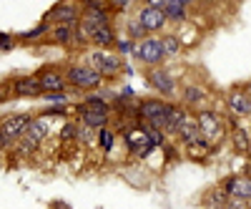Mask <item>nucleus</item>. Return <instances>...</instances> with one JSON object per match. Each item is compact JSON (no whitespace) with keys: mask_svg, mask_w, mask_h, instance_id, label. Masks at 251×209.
Listing matches in <instances>:
<instances>
[{"mask_svg":"<svg viewBox=\"0 0 251 209\" xmlns=\"http://www.w3.org/2000/svg\"><path fill=\"white\" fill-rule=\"evenodd\" d=\"M8 86H10V96L13 98H40L43 96V89H40V81H38L35 73L8 78Z\"/></svg>","mask_w":251,"mask_h":209,"instance_id":"nucleus-16","label":"nucleus"},{"mask_svg":"<svg viewBox=\"0 0 251 209\" xmlns=\"http://www.w3.org/2000/svg\"><path fill=\"white\" fill-rule=\"evenodd\" d=\"M40 101H43L46 106H66V103H71V91H66V93H43Z\"/></svg>","mask_w":251,"mask_h":209,"instance_id":"nucleus-27","label":"nucleus"},{"mask_svg":"<svg viewBox=\"0 0 251 209\" xmlns=\"http://www.w3.org/2000/svg\"><path fill=\"white\" fill-rule=\"evenodd\" d=\"M48 40H50V43H55V46H63V48H75V28L53 26Z\"/></svg>","mask_w":251,"mask_h":209,"instance_id":"nucleus-23","label":"nucleus"},{"mask_svg":"<svg viewBox=\"0 0 251 209\" xmlns=\"http://www.w3.org/2000/svg\"><path fill=\"white\" fill-rule=\"evenodd\" d=\"M71 114H73L71 103H66V106H48L43 111V116H48V119H60V116H71Z\"/></svg>","mask_w":251,"mask_h":209,"instance_id":"nucleus-30","label":"nucleus"},{"mask_svg":"<svg viewBox=\"0 0 251 209\" xmlns=\"http://www.w3.org/2000/svg\"><path fill=\"white\" fill-rule=\"evenodd\" d=\"M178 101H163V98H138L136 103V111H133V121L143 123V126H151L163 131L166 123H169L174 109H176Z\"/></svg>","mask_w":251,"mask_h":209,"instance_id":"nucleus-2","label":"nucleus"},{"mask_svg":"<svg viewBox=\"0 0 251 209\" xmlns=\"http://www.w3.org/2000/svg\"><path fill=\"white\" fill-rule=\"evenodd\" d=\"M116 30H118L121 35H126V38H131L133 43H138V40L146 38V30H143V26L138 23L136 13H133V15H126V18H118V20H116Z\"/></svg>","mask_w":251,"mask_h":209,"instance_id":"nucleus-20","label":"nucleus"},{"mask_svg":"<svg viewBox=\"0 0 251 209\" xmlns=\"http://www.w3.org/2000/svg\"><path fill=\"white\" fill-rule=\"evenodd\" d=\"M83 63H88L103 81H116L126 73H133V68L128 66V60L121 58L113 51H98V48H88L83 51Z\"/></svg>","mask_w":251,"mask_h":209,"instance_id":"nucleus-1","label":"nucleus"},{"mask_svg":"<svg viewBox=\"0 0 251 209\" xmlns=\"http://www.w3.org/2000/svg\"><path fill=\"white\" fill-rule=\"evenodd\" d=\"M38 81H40V89H43V93H66L68 91V81H66V71H63L60 66H40L35 71Z\"/></svg>","mask_w":251,"mask_h":209,"instance_id":"nucleus-12","label":"nucleus"},{"mask_svg":"<svg viewBox=\"0 0 251 209\" xmlns=\"http://www.w3.org/2000/svg\"><path fill=\"white\" fill-rule=\"evenodd\" d=\"M201 204H203L206 209H228L231 199H228V194L221 189V186H214V189H206V192H203Z\"/></svg>","mask_w":251,"mask_h":209,"instance_id":"nucleus-22","label":"nucleus"},{"mask_svg":"<svg viewBox=\"0 0 251 209\" xmlns=\"http://www.w3.org/2000/svg\"><path fill=\"white\" fill-rule=\"evenodd\" d=\"M73 116H75V119H73L75 123H80V126H88V129H93V131L108 129L111 121H113V114L88 109V106H83V103H75V106H73Z\"/></svg>","mask_w":251,"mask_h":209,"instance_id":"nucleus-13","label":"nucleus"},{"mask_svg":"<svg viewBox=\"0 0 251 209\" xmlns=\"http://www.w3.org/2000/svg\"><path fill=\"white\" fill-rule=\"evenodd\" d=\"M246 177H249V179H251V164H249V166H246Z\"/></svg>","mask_w":251,"mask_h":209,"instance_id":"nucleus-33","label":"nucleus"},{"mask_svg":"<svg viewBox=\"0 0 251 209\" xmlns=\"http://www.w3.org/2000/svg\"><path fill=\"white\" fill-rule=\"evenodd\" d=\"M80 18H83V10H80V3H55L43 20H48L50 26H68V28H78L80 26Z\"/></svg>","mask_w":251,"mask_h":209,"instance_id":"nucleus-11","label":"nucleus"},{"mask_svg":"<svg viewBox=\"0 0 251 209\" xmlns=\"http://www.w3.org/2000/svg\"><path fill=\"white\" fill-rule=\"evenodd\" d=\"M226 111L236 119H251V83H234L224 96Z\"/></svg>","mask_w":251,"mask_h":209,"instance_id":"nucleus-8","label":"nucleus"},{"mask_svg":"<svg viewBox=\"0 0 251 209\" xmlns=\"http://www.w3.org/2000/svg\"><path fill=\"white\" fill-rule=\"evenodd\" d=\"M136 18H138V23L143 26L146 35H163L166 28H169V18H166V13L161 8H156L151 0L149 3H138Z\"/></svg>","mask_w":251,"mask_h":209,"instance_id":"nucleus-9","label":"nucleus"},{"mask_svg":"<svg viewBox=\"0 0 251 209\" xmlns=\"http://www.w3.org/2000/svg\"><path fill=\"white\" fill-rule=\"evenodd\" d=\"M10 98V86H8V81L0 83V103H5Z\"/></svg>","mask_w":251,"mask_h":209,"instance_id":"nucleus-32","label":"nucleus"},{"mask_svg":"<svg viewBox=\"0 0 251 209\" xmlns=\"http://www.w3.org/2000/svg\"><path fill=\"white\" fill-rule=\"evenodd\" d=\"M221 189L228 194V199L236 204H249L251 202V179L246 174H228L221 179Z\"/></svg>","mask_w":251,"mask_h":209,"instance_id":"nucleus-14","label":"nucleus"},{"mask_svg":"<svg viewBox=\"0 0 251 209\" xmlns=\"http://www.w3.org/2000/svg\"><path fill=\"white\" fill-rule=\"evenodd\" d=\"M196 123H199V131L203 139L214 141V144H221L228 134V126H226V116L221 111H216L214 106H206L201 111H196Z\"/></svg>","mask_w":251,"mask_h":209,"instance_id":"nucleus-5","label":"nucleus"},{"mask_svg":"<svg viewBox=\"0 0 251 209\" xmlns=\"http://www.w3.org/2000/svg\"><path fill=\"white\" fill-rule=\"evenodd\" d=\"M246 209H251V202H249V204H246Z\"/></svg>","mask_w":251,"mask_h":209,"instance_id":"nucleus-34","label":"nucleus"},{"mask_svg":"<svg viewBox=\"0 0 251 209\" xmlns=\"http://www.w3.org/2000/svg\"><path fill=\"white\" fill-rule=\"evenodd\" d=\"M33 114H8L0 116V146L3 149H13V146L23 139L25 129L30 126Z\"/></svg>","mask_w":251,"mask_h":209,"instance_id":"nucleus-6","label":"nucleus"},{"mask_svg":"<svg viewBox=\"0 0 251 209\" xmlns=\"http://www.w3.org/2000/svg\"><path fill=\"white\" fill-rule=\"evenodd\" d=\"M163 40V53H166V60H171V58H178L183 51H186V43H183V38L178 30H169V33H163L161 35Z\"/></svg>","mask_w":251,"mask_h":209,"instance_id":"nucleus-21","label":"nucleus"},{"mask_svg":"<svg viewBox=\"0 0 251 209\" xmlns=\"http://www.w3.org/2000/svg\"><path fill=\"white\" fill-rule=\"evenodd\" d=\"M75 134H78V123L75 121H66L63 123V129H60V134H58V139L66 144V141H75Z\"/></svg>","mask_w":251,"mask_h":209,"instance_id":"nucleus-28","label":"nucleus"},{"mask_svg":"<svg viewBox=\"0 0 251 209\" xmlns=\"http://www.w3.org/2000/svg\"><path fill=\"white\" fill-rule=\"evenodd\" d=\"M118 139H121L118 131H113V129L108 126V129L98 131V141H96V144H98V149H100L103 154H111L116 146H118Z\"/></svg>","mask_w":251,"mask_h":209,"instance_id":"nucleus-25","label":"nucleus"},{"mask_svg":"<svg viewBox=\"0 0 251 209\" xmlns=\"http://www.w3.org/2000/svg\"><path fill=\"white\" fill-rule=\"evenodd\" d=\"M50 23L48 20H40V23L35 26V28H30V30H25V33H18L15 38H18V43H35V40H48V35H50Z\"/></svg>","mask_w":251,"mask_h":209,"instance_id":"nucleus-24","label":"nucleus"},{"mask_svg":"<svg viewBox=\"0 0 251 209\" xmlns=\"http://www.w3.org/2000/svg\"><path fill=\"white\" fill-rule=\"evenodd\" d=\"M208 101H211V93H208V89H203L201 83L196 81H186L181 83L178 89V103L186 109V111H201L208 106Z\"/></svg>","mask_w":251,"mask_h":209,"instance_id":"nucleus-10","label":"nucleus"},{"mask_svg":"<svg viewBox=\"0 0 251 209\" xmlns=\"http://www.w3.org/2000/svg\"><path fill=\"white\" fill-rule=\"evenodd\" d=\"M50 119L48 116H43V114H38V116H33V121H30V126L25 129V134H23V139H28V141H33V144H43L46 139H50Z\"/></svg>","mask_w":251,"mask_h":209,"instance_id":"nucleus-18","label":"nucleus"},{"mask_svg":"<svg viewBox=\"0 0 251 209\" xmlns=\"http://www.w3.org/2000/svg\"><path fill=\"white\" fill-rule=\"evenodd\" d=\"M80 28L86 30V35H88V40H91V48L113 51L116 38H118L116 26H88V23H80Z\"/></svg>","mask_w":251,"mask_h":209,"instance_id":"nucleus-15","label":"nucleus"},{"mask_svg":"<svg viewBox=\"0 0 251 209\" xmlns=\"http://www.w3.org/2000/svg\"><path fill=\"white\" fill-rule=\"evenodd\" d=\"M249 131H251V129H249Z\"/></svg>","mask_w":251,"mask_h":209,"instance_id":"nucleus-35","label":"nucleus"},{"mask_svg":"<svg viewBox=\"0 0 251 209\" xmlns=\"http://www.w3.org/2000/svg\"><path fill=\"white\" fill-rule=\"evenodd\" d=\"M143 83L149 86L153 93H158L163 101H178V89H181V81L174 71H169L166 66L158 68H143Z\"/></svg>","mask_w":251,"mask_h":209,"instance_id":"nucleus-4","label":"nucleus"},{"mask_svg":"<svg viewBox=\"0 0 251 209\" xmlns=\"http://www.w3.org/2000/svg\"><path fill=\"white\" fill-rule=\"evenodd\" d=\"M191 10L194 5L188 0H166V8H163L166 18H169V26L174 28H183L191 23Z\"/></svg>","mask_w":251,"mask_h":209,"instance_id":"nucleus-17","label":"nucleus"},{"mask_svg":"<svg viewBox=\"0 0 251 209\" xmlns=\"http://www.w3.org/2000/svg\"><path fill=\"white\" fill-rule=\"evenodd\" d=\"M113 53H118L121 58H133V56H136V43H133L131 38H126V35L118 33L116 46H113Z\"/></svg>","mask_w":251,"mask_h":209,"instance_id":"nucleus-26","label":"nucleus"},{"mask_svg":"<svg viewBox=\"0 0 251 209\" xmlns=\"http://www.w3.org/2000/svg\"><path fill=\"white\" fill-rule=\"evenodd\" d=\"M75 139L80 141V144H96L98 141V131H93V129H88V126H80L78 123V134H75Z\"/></svg>","mask_w":251,"mask_h":209,"instance_id":"nucleus-29","label":"nucleus"},{"mask_svg":"<svg viewBox=\"0 0 251 209\" xmlns=\"http://www.w3.org/2000/svg\"><path fill=\"white\" fill-rule=\"evenodd\" d=\"M15 46H18V38H15V35H10V33H0V51H3V53H10Z\"/></svg>","mask_w":251,"mask_h":209,"instance_id":"nucleus-31","label":"nucleus"},{"mask_svg":"<svg viewBox=\"0 0 251 209\" xmlns=\"http://www.w3.org/2000/svg\"><path fill=\"white\" fill-rule=\"evenodd\" d=\"M133 60L143 68H158L166 66V53H163V40L161 35H146L136 43V56Z\"/></svg>","mask_w":251,"mask_h":209,"instance_id":"nucleus-7","label":"nucleus"},{"mask_svg":"<svg viewBox=\"0 0 251 209\" xmlns=\"http://www.w3.org/2000/svg\"><path fill=\"white\" fill-rule=\"evenodd\" d=\"M228 146H231V151L239 154V156H251V131L246 126H239L228 131Z\"/></svg>","mask_w":251,"mask_h":209,"instance_id":"nucleus-19","label":"nucleus"},{"mask_svg":"<svg viewBox=\"0 0 251 209\" xmlns=\"http://www.w3.org/2000/svg\"><path fill=\"white\" fill-rule=\"evenodd\" d=\"M66 81H68V91H78V93H98L103 89V81L88 63L83 60H75V63H68L66 68Z\"/></svg>","mask_w":251,"mask_h":209,"instance_id":"nucleus-3","label":"nucleus"}]
</instances>
